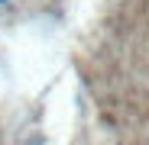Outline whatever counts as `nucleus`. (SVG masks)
I'll return each mask as SVG.
<instances>
[{"instance_id":"nucleus-1","label":"nucleus","mask_w":149,"mask_h":145,"mask_svg":"<svg viewBox=\"0 0 149 145\" xmlns=\"http://www.w3.org/2000/svg\"><path fill=\"white\" fill-rule=\"evenodd\" d=\"M0 3H3V0H0Z\"/></svg>"}]
</instances>
